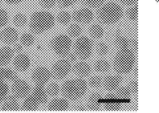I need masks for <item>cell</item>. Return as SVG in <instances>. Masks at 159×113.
Returning <instances> with one entry per match:
<instances>
[{"mask_svg":"<svg viewBox=\"0 0 159 113\" xmlns=\"http://www.w3.org/2000/svg\"><path fill=\"white\" fill-rule=\"evenodd\" d=\"M135 62V56L131 49H121L114 57L113 66L117 73L126 75L134 69Z\"/></svg>","mask_w":159,"mask_h":113,"instance_id":"2","label":"cell"},{"mask_svg":"<svg viewBox=\"0 0 159 113\" xmlns=\"http://www.w3.org/2000/svg\"><path fill=\"white\" fill-rule=\"evenodd\" d=\"M13 94L18 99H24L31 92V88L26 80L21 79L15 80L12 85Z\"/></svg>","mask_w":159,"mask_h":113,"instance_id":"8","label":"cell"},{"mask_svg":"<svg viewBox=\"0 0 159 113\" xmlns=\"http://www.w3.org/2000/svg\"><path fill=\"white\" fill-rule=\"evenodd\" d=\"M17 78L15 71L6 66L0 67V80L2 81H14Z\"/></svg>","mask_w":159,"mask_h":113,"instance_id":"22","label":"cell"},{"mask_svg":"<svg viewBox=\"0 0 159 113\" xmlns=\"http://www.w3.org/2000/svg\"><path fill=\"white\" fill-rule=\"evenodd\" d=\"M126 16L130 21L135 22L138 19V6L132 5L126 11Z\"/></svg>","mask_w":159,"mask_h":113,"instance_id":"33","label":"cell"},{"mask_svg":"<svg viewBox=\"0 0 159 113\" xmlns=\"http://www.w3.org/2000/svg\"><path fill=\"white\" fill-rule=\"evenodd\" d=\"M122 80L117 75H110L103 80V86L107 90H116L120 87Z\"/></svg>","mask_w":159,"mask_h":113,"instance_id":"14","label":"cell"},{"mask_svg":"<svg viewBox=\"0 0 159 113\" xmlns=\"http://www.w3.org/2000/svg\"><path fill=\"white\" fill-rule=\"evenodd\" d=\"M121 99L116 94L108 95L104 102V106L109 111H117L120 110L123 106Z\"/></svg>","mask_w":159,"mask_h":113,"instance_id":"13","label":"cell"},{"mask_svg":"<svg viewBox=\"0 0 159 113\" xmlns=\"http://www.w3.org/2000/svg\"><path fill=\"white\" fill-rule=\"evenodd\" d=\"M103 80L98 76L91 77L88 80V84L92 89H98L103 85Z\"/></svg>","mask_w":159,"mask_h":113,"instance_id":"32","label":"cell"},{"mask_svg":"<svg viewBox=\"0 0 159 113\" xmlns=\"http://www.w3.org/2000/svg\"><path fill=\"white\" fill-rule=\"evenodd\" d=\"M88 89L87 82L82 79H71L64 82L61 90L65 97L75 101L81 98Z\"/></svg>","mask_w":159,"mask_h":113,"instance_id":"4","label":"cell"},{"mask_svg":"<svg viewBox=\"0 0 159 113\" xmlns=\"http://www.w3.org/2000/svg\"><path fill=\"white\" fill-rule=\"evenodd\" d=\"M35 36L30 32H25L20 37V43L24 47L32 46L35 43Z\"/></svg>","mask_w":159,"mask_h":113,"instance_id":"25","label":"cell"},{"mask_svg":"<svg viewBox=\"0 0 159 113\" xmlns=\"http://www.w3.org/2000/svg\"><path fill=\"white\" fill-rule=\"evenodd\" d=\"M2 1H3V0H0V5L2 3Z\"/></svg>","mask_w":159,"mask_h":113,"instance_id":"46","label":"cell"},{"mask_svg":"<svg viewBox=\"0 0 159 113\" xmlns=\"http://www.w3.org/2000/svg\"><path fill=\"white\" fill-rule=\"evenodd\" d=\"M74 110L77 111H85L86 110V107L82 104H80L75 106Z\"/></svg>","mask_w":159,"mask_h":113,"instance_id":"45","label":"cell"},{"mask_svg":"<svg viewBox=\"0 0 159 113\" xmlns=\"http://www.w3.org/2000/svg\"><path fill=\"white\" fill-rule=\"evenodd\" d=\"M73 20L79 24H87L93 19L94 15L90 9L82 8L76 10L72 15Z\"/></svg>","mask_w":159,"mask_h":113,"instance_id":"10","label":"cell"},{"mask_svg":"<svg viewBox=\"0 0 159 113\" xmlns=\"http://www.w3.org/2000/svg\"><path fill=\"white\" fill-rule=\"evenodd\" d=\"M13 22L16 27H24L27 24V16L23 13H17L14 16Z\"/></svg>","mask_w":159,"mask_h":113,"instance_id":"27","label":"cell"},{"mask_svg":"<svg viewBox=\"0 0 159 113\" xmlns=\"http://www.w3.org/2000/svg\"><path fill=\"white\" fill-rule=\"evenodd\" d=\"M77 0H57V2L60 7L68 8L72 7L76 3Z\"/></svg>","mask_w":159,"mask_h":113,"instance_id":"39","label":"cell"},{"mask_svg":"<svg viewBox=\"0 0 159 113\" xmlns=\"http://www.w3.org/2000/svg\"><path fill=\"white\" fill-rule=\"evenodd\" d=\"M131 93L135 94L138 92V82L136 80H132L128 83L127 86Z\"/></svg>","mask_w":159,"mask_h":113,"instance_id":"40","label":"cell"},{"mask_svg":"<svg viewBox=\"0 0 159 113\" xmlns=\"http://www.w3.org/2000/svg\"><path fill=\"white\" fill-rule=\"evenodd\" d=\"M75 75L80 77H85L90 75L92 72V67L89 63L81 61L75 64L73 67Z\"/></svg>","mask_w":159,"mask_h":113,"instance_id":"18","label":"cell"},{"mask_svg":"<svg viewBox=\"0 0 159 113\" xmlns=\"http://www.w3.org/2000/svg\"><path fill=\"white\" fill-rule=\"evenodd\" d=\"M71 69V63L64 58L56 62L53 65L51 71L52 76L60 80L67 76L70 74Z\"/></svg>","mask_w":159,"mask_h":113,"instance_id":"7","label":"cell"},{"mask_svg":"<svg viewBox=\"0 0 159 113\" xmlns=\"http://www.w3.org/2000/svg\"><path fill=\"white\" fill-rule=\"evenodd\" d=\"M115 43L119 50L130 49V41L129 39L124 36H119L115 40Z\"/></svg>","mask_w":159,"mask_h":113,"instance_id":"31","label":"cell"},{"mask_svg":"<svg viewBox=\"0 0 159 113\" xmlns=\"http://www.w3.org/2000/svg\"><path fill=\"white\" fill-rule=\"evenodd\" d=\"M72 16L67 11H62L58 13L57 16V22L62 25H66L71 22Z\"/></svg>","mask_w":159,"mask_h":113,"instance_id":"26","label":"cell"},{"mask_svg":"<svg viewBox=\"0 0 159 113\" xmlns=\"http://www.w3.org/2000/svg\"><path fill=\"white\" fill-rule=\"evenodd\" d=\"M9 20V15L8 12L2 8H0V28L5 27Z\"/></svg>","mask_w":159,"mask_h":113,"instance_id":"36","label":"cell"},{"mask_svg":"<svg viewBox=\"0 0 159 113\" xmlns=\"http://www.w3.org/2000/svg\"><path fill=\"white\" fill-rule=\"evenodd\" d=\"M12 49L9 46L0 48V67L6 66L13 58L14 55Z\"/></svg>","mask_w":159,"mask_h":113,"instance_id":"19","label":"cell"},{"mask_svg":"<svg viewBox=\"0 0 159 113\" xmlns=\"http://www.w3.org/2000/svg\"><path fill=\"white\" fill-rule=\"evenodd\" d=\"M51 45L52 50L56 54L65 57L71 50L72 41L69 36L59 34L52 39Z\"/></svg>","mask_w":159,"mask_h":113,"instance_id":"5","label":"cell"},{"mask_svg":"<svg viewBox=\"0 0 159 113\" xmlns=\"http://www.w3.org/2000/svg\"><path fill=\"white\" fill-rule=\"evenodd\" d=\"M19 38L17 30L12 27H7L2 29L0 33V39L3 43L7 44H15Z\"/></svg>","mask_w":159,"mask_h":113,"instance_id":"11","label":"cell"},{"mask_svg":"<svg viewBox=\"0 0 159 113\" xmlns=\"http://www.w3.org/2000/svg\"><path fill=\"white\" fill-rule=\"evenodd\" d=\"M138 0H120L123 4L127 6H132L135 5L137 2Z\"/></svg>","mask_w":159,"mask_h":113,"instance_id":"43","label":"cell"},{"mask_svg":"<svg viewBox=\"0 0 159 113\" xmlns=\"http://www.w3.org/2000/svg\"><path fill=\"white\" fill-rule=\"evenodd\" d=\"M52 76L51 71L46 67L39 66L33 70L32 79L35 85H45Z\"/></svg>","mask_w":159,"mask_h":113,"instance_id":"9","label":"cell"},{"mask_svg":"<svg viewBox=\"0 0 159 113\" xmlns=\"http://www.w3.org/2000/svg\"><path fill=\"white\" fill-rule=\"evenodd\" d=\"M40 5L45 9H51L55 6L57 0H39Z\"/></svg>","mask_w":159,"mask_h":113,"instance_id":"38","label":"cell"},{"mask_svg":"<svg viewBox=\"0 0 159 113\" xmlns=\"http://www.w3.org/2000/svg\"><path fill=\"white\" fill-rule=\"evenodd\" d=\"M93 42L86 37H82L76 41L74 45L75 53L77 57L81 59H88L93 51Z\"/></svg>","mask_w":159,"mask_h":113,"instance_id":"6","label":"cell"},{"mask_svg":"<svg viewBox=\"0 0 159 113\" xmlns=\"http://www.w3.org/2000/svg\"><path fill=\"white\" fill-rule=\"evenodd\" d=\"M96 50L98 55L101 57H105L109 53L110 47L107 42L102 41L97 44Z\"/></svg>","mask_w":159,"mask_h":113,"instance_id":"29","label":"cell"},{"mask_svg":"<svg viewBox=\"0 0 159 113\" xmlns=\"http://www.w3.org/2000/svg\"><path fill=\"white\" fill-rule=\"evenodd\" d=\"M106 0H81L82 2L88 7L96 8L101 6Z\"/></svg>","mask_w":159,"mask_h":113,"instance_id":"37","label":"cell"},{"mask_svg":"<svg viewBox=\"0 0 159 113\" xmlns=\"http://www.w3.org/2000/svg\"><path fill=\"white\" fill-rule=\"evenodd\" d=\"M45 89L48 96L51 97H55L58 95L61 91L60 86L56 82H52L50 83Z\"/></svg>","mask_w":159,"mask_h":113,"instance_id":"30","label":"cell"},{"mask_svg":"<svg viewBox=\"0 0 159 113\" xmlns=\"http://www.w3.org/2000/svg\"><path fill=\"white\" fill-rule=\"evenodd\" d=\"M69 36L73 38L79 37L82 33V28L78 24H72L67 29Z\"/></svg>","mask_w":159,"mask_h":113,"instance_id":"28","label":"cell"},{"mask_svg":"<svg viewBox=\"0 0 159 113\" xmlns=\"http://www.w3.org/2000/svg\"><path fill=\"white\" fill-rule=\"evenodd\" d=\"M7 4L11 5H16L23 2L24 0H4Z\"/></svg>","mask_w":159,"mask_h":113,"instance_id":"44","label":"cell"},{"mask_svg":"<svg viewBox=\"0 0 159 113\" xmlns=\"http://www.w3.org/2000/svg\"><path fill=\"white\" fill-rule=\"evenodd\" d=\"M97 12L100 22L105 24L111 25L119 22L123 15L122 8L115 2H109L102 4Z\"/></svg>","mask_w":159,"mask_h":113,"instance_id":"3","label":"cell"},{"mask_svg":"<svg viewBox=\"0 0 159 113\" xmlns=\"http://www.w3.org/2000/svg\"><path fill=\"white\" fill-rule=\"evenodd\" d=\"M89 33L93 38L99 39L104 37L105 30L102 26L98 24H94L89 28Z\"/></svg>","mask_w":159,"mask_h":113,"instance_id":"24","label":"cell"},{"mask_svg":"<svg viewBox=\"0 0 159 113\" xmlns=\"http://www.w3.org/2000/svg\"><path fill=\"white\" fill-rule=\"evenodd\" d=\"M14 60V66L17 71L25 72L30 67L31 60L28 54L22 53L16 54Z\"/></svg>","mask_w":159,"mask_h":113,"instance_id":"12","label":"cell"},{"mask_svg":"<svg viewBox=\"0 0 159 113\" xmlns=\"http://www.w3.org/2000/svg\"><path fill=\"white\" fill-rule=\"evenodd\" d=\"M24 99L21 108L25 111H36L40 106L37 99L30 93Z\"/></svg>","mask_w":159,"mask_h":113,"instance_id":"21","label":"cell"},{"mask_svg":"<svg viewBox=\"0 0 159 113\" xmlns=\"http://www.w3.org/2000/svg\"><path fill=\"white\" fill-rule=\"evenodd\" d=\"M30 93L37 99L40 105L47 102L48 95L44 85H35Z\"/></svg>","mask_w":159,"mask_h":113,"instance_id":"17","label":"cell"},{"mask_svg":"<svg viewBox=\"0 0 159 113\" xmlns=\"http://www.w3.org/2000/svg\"><path fill=\"white\" fill-rule=\"evenodd\" d=\"M18 98L14 95L7 96L2 101V110L5 111H18L21 108Z\"/></svg>","mask_w":159,"mask_h":113,"instance_id":"15","label":"cell"},{"mask_svg":"<svg viewBox=\"0 0 159 113\" xmlns=\"http://www.w3.org/2000/svg\"><path fill=\"white\" fill-rule=\"evenodd\" d=\"M9 91V86L6 82L0 80V103L8 96Z\"/></svg>","mask_w":159,"mask_h":113,"instance_id":"35","label":"cell"},{"mask_svg":"<svg viewBox=\"0 0 159 113\" xmlns=\"http://www.w3.org/2000/svg\"><path fill=\"white\" fill-rule=\"evenodd\" d=\"M55 24V18L51 13L45 11L35 12L30 20V27L33 33L41 34L52 29Z\"/></svg>","mask_w":159,"mask_h":113,"instance_id":"1","label":"cell"},{"mask_svg":"<svg viewBox=\"0 0 159 113\" xmlns=\"http://www.w3.org/2000/svg\"><path fill=\"white\" fill-rule=\"evenodd\" d=\"M101 95L98 93L90 94L86 102L87 108L93 111L99 110L101 106Z\"/></svg>","mask_w":159,"mask_h":113,"instance_id":"20","label":"cell"},{"mask_svg":"<svg viewBox=\"0 0 159 113\" xmlns=\"http://www.w3.org/2000/svg\"><path fill=\"white\" fill-rule=\"evenodd\" d=\"M115 94L123 100L128 99L132 95L131 92L130 91L127 86L120 87L119 89L116 90Z\"/></svg>","mask_w":159,"mask_h":113,"instance_id":"34","label":"cell"},{"mask_svg":"<svg viewBox=\"0 0 159 113\" xmlns=\"http://www.w3.org/2000/svg\"><path fill=\"white\" fill-rule=\"evenodd\" d=\"M77 57H77V55H76L75 52L72 53L70 52L65 56V58H66L69 62L71 63L76 61V59H77Z\"/></svg>","mask_w":159,"mask_h":113,"instance_id":"42","label":"cell"},{"mask_svg":"<svg viewBox=\"0 0 159 113\" xmlns=\"http://www.w3.org/2000/svg\"><path fill=\"white\" fill-rule=\"evenodd\" d=\"M70 107V103L66 99L62 98L53 99L48 105V110L51 111H65Z\"/></svg>","mask_w":159,"mask_h":113,"instance_id":"16","label":"cell"},{"mask_svg":"<svg viewBox=\"0 0 159 113\" xmlns=\"http://www.w3.org/2000/svg\"><path fill=\"white\" fill-rule=\"evenodd\" d=\"M110 67L109 62L106 59H98L94 64V68L98 73H107L109 71Z\"/></svg>","mask_w":159,"mask_h":113,"instance_id":"23","label":"cell"},{"mask_svg":"<svg viewBox=\"0 0 159 113\" xmlns=\"http://www.w3.org/2000/svg\"><path fill=\"white\" fill-rule=\"evenodd\" d=\"M24 46L21 43H16L14 44L12 49L14 54H19L23 53L24 50Z\"/></svg>","mask_w":159,"mask_h":113,"instance_id":"41","label":"cell"}]
</instances>
